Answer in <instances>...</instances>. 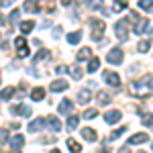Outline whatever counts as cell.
I'll return each mask as SVG.
<instances>
[{"label": "cell", "mask_w": 153, "mask_h": 153, "mask_svg": "<svg viewBox=\"0 0 153 153\" xmlns=\"http://www.w3.org/2000/svg\"><path fill=\"white\" fill-rule=\"evenodd\" d=\"M131 94L137 96V98H147L153 94V74L141 76L137 80L131 82Z\"/></svg>", "instance_id": "1"}, {"label": "cell", "mask_w": 153, "mask_h": 153, "mask_svg": "<svg viewBox=\"0 0 153 153\" xmlns=\"http://www.w3.org/2000/svg\"><path fill=\"white\" fill-rule=\"evenodd\" d=\"M147 141H149V135L147 133H135L129 139V145H141V143H147Z\"/></svg>", "instance_id": "11"}, {"label": "cell", "mask_w": 153, "mask_h": 153, "mask_svg": "<svg viewBox=\"0 0 153 153\" xmlns=\"http://www.w3.org/2000/svg\"><path fill=\"white\" fill-rule=\"evenodd\" d=\"M90 25H92V39H94V41H100V37L104 33V23L98 21V19H92Z\"/></svg>", "instance_id": "3"}, {"label": "cell", "mask_w": 153, "mask_h": 153, "mask_svg": "<svg viewBox=\"0 0 153 153\" xmlns=\"http://www.w3.org/2000/svg\"><path fill=\"white\" fill-rule=\"evenodd\" d=\"M151 149H153V145H151Z\"/></svg>", "instance_id": "48"}, {"label": "cell", "mask_w": 153, "mask_h": 153, "mask_svg": "<svg viewBox=\"0 0 153 153\" xmlns=\"http://www.w3.org/2000/svg\"><path fill=\"white\" fill-rule=\"evenodd\" d=\"M0 82H2V76H0Z\"/></svg>", "instance_id": "47"}, {"label": "cell", "mask_w": 153, "mask_h": 153, "mask_svg": "<svg viewBox=\"0 0 153 153\" xmlns=\"http://www.w3.org/2000/svg\"><path fill=\"white\" fill-rule=\"evenodd\" d=\"M98 68H100V59L92 57V59H90V63H88V74H94Z\"/></svg>", "instance_id": "28"}, {"label": "cell", "mask_w": 153, "mask_h": 153, "mask_svg": "<svg viewBox=\"0 0 153 153\" xmlns=\"http://www.w3.org/2000/svg\"><path fill=\"white\" fill-rule=\"evenodd\" d=\"M23 10H25V12H31V14H35V12H39V2H35V0H25Z\"/></svg>", "instance_id": "13"}, {"label": "cell", "mask_w": 153, "mask_h": 153, "mask_svg": "<svg viewBox=\"0 0 153 153\" xmlns=\"http://www.w3.org/2000/svg\"><path fill=\"white\" fill-rule=\"evenodd\" d=\"M123 8H127V0H114V4H112V10H114V12H120Z\"/></svg>", "instance_id": "30"}, {"label": "cell", "mask_w": 153, "mask_h": 153, "mask_svg": "<svg viewBox=\"0 0 153 153\" xmlns=\"http://www.w3.org/2000/svg\"><path fill=\"white\" fill-rule=\"evenodd\" d=\"M31 98H33L35 102H41V100L45 98V90H43V88H35V90H31Z\"/></svg>", "instance_id": "18"}, {"label": "cell", "mask_w": 153, "mask_h": 153, "mask_svg": "<svg viewBox=\"0 0 153 153\" xmlns=\"http://www.w3.org/2000/svg\"><path fill=\"white\" fill-rule=\"evenodd\" d=\"M19 21H21V10H12V14H10V25H12V27H19Z\"/></svg>", "instance_id": "32"}, {"label": "cell", "mask_w": 153, "mask_h": 153, "mask_svg": "<svg viewBox=\"0 0 153 153\" xmlns=\"http://www.w3.org/2000/svg\"><path fill=\"white\" fill-rule=\"evenodd\" d=\"M104 80H106V84H110L112 88H118V86H120V78H118V74H114V71H104Z\"/></svg>", "instance_id": "9"}, {"label": "cell", "mask_w": 153, "mask_h": 153, "mask_svg": "<svg viewBox=\"0 0 153 153\" xmlns=\"http://www.w3.org/2000/svg\"><path fill=\"white\" fill-rule=\"evenodd\" d=\"M88 6L92 10H98V8H102V0H88Z\"/></svg>", "instance_id": "34"}, {"label": "cell", "mask_w": 153, "mask_h": 153, "mask_svg": "<svg viewBox=\"0 0 153 153\" xmlns=\"http://www.w3.org/2000/svg\"><path fill=\"white\" fill-rule=\"evenodd\" d=\"M149 31V19H139L137 25L133 27V33L135 35H143V33H147Z\"/></svg>", "instance_id": "6"}, {"label": "cell", "mask_w": 153, "mask_h": 153, "mask_svg": "<svg viewBox=\"0 0 153 153\" xmlns=\"http://www.w3.org/2000/svg\"><path fill=\"white\" fill-rule=\"evenodd\" d=\"M149 47H151V43H149L147 39H141V41H139V45H137V51H139V53H147Z\"/></svg>", "instance_id": "27"}, {"label": "cell", "mask_w": 153, "mask_h": 153, "mask_svg": "<svg viewBox=\"0 0 153 153\" xmlns=\"http://www.w3.org/2000/svg\"><path fill=\"white\" fill-rule=\"evenodd\" d=\"M12 153H21V151H19V149H12Z\"/></svg>", "instance_id": "43"}, {"label": "cell", "mask_w": 153, "mask_h": 153, "mask_svg": "<svg viewBox=\"0 0 153 153\" xmlns=\"http://www.w3.org/2000/svg\"><path fill=\"white\" fill-rule=\"evenodd\" d=\"M96 114H98V110H96V108H90V110L84 112V118H94Z\"/></svg>", "instance_id": "38"}, {"label": "cell", "mask_w": 153, "mask_h": 153, "mask_svg": "<svg viewBox=\"0 0 153 153\" xmlns=\"http://www.w3.org/2000/svg\"><path fill=\"white\" fill-rule=\"evenodd\" d=\"M106 61H108V63L118 65V63L123 61V49H118V47L110 49V51H108V55H106Z\"/></svg>", "instance_id": "5"}, {"label": "cell", "mask_w": 153, "mask_h": 153, "mask_svg": "<svg viewBox=\"0 0 153 153\" xmlns=\"http://www.w3.org/2000/svg\"><path fill=\"white\" fill-rule=\"evenodd\" d=\"M47 57H51V51H49V49H41L35 55V61H45Z\"/></svg>", "instance_id": "29"}, {"label": "cell", "mask_w": 153, "mask_h": 153, "mask_svg": "<svg viewBox=\"0 0 153 153\" xmlns=\"http://www.w3.org/2000/svg\"><path fill=\"white\" fill-rule=\"evenodd\" d=\"M10 112L12 114H19V117H31V108L27 104H14V106H10Z\"/></svg>", "instance_id": "7"}, {"label": "cell", "mask_w": 153, "mask_h": 153, "mask_svg": "<svg viewBox=\"0 0 153 153\" xmlns=\"http://www.w3.org/2000/svg\"><path fill=\"white\" fill-rule=\"evenodd\" d=\"M59 35H61V29H59V27H57V29L53 31V37H59Z\"/></svg>", "instance_id": "40"}, {"label": "cell", "mask_w": 153, "mask_h": 153, "mask_svg": "<svg viewBox=\"0 0 153 153\" xmlns=\"http://www.w3.org/2000/svg\"><path fill=\"white\" fill-rule=\"evenodd\" d=\"M8 145H10V149H19L21 151V147L25 145V137L23 135H14L10 141H8Z\"/></svg>", "instance_id": "15"}, {"label": "cell", "mask_w": 153, "mask_h": 153, "mask_svg": "<svg viewBox=\"0 0 153 153\" xmlns=\"http://www.w3.org/2000/svg\"><path fill=\"white\" fill-rule=\"evenodd\" d=\"M118 153H131V151H129V147H123V149H118Z\"/></svg>", "instance_id": "41"}, {"label": "cell", "mask_w": 153, "mask_h": 153, "mask_svg": "<svg viewBox=\"0 0 153 153\" xmlns=\"http://www.w3.org/2000/svg\"><path fill=\"white\" fill-rule=\"evenodd\" d=\"M68 147H70L71 153H80V151H82V145L76 141V139H68Z\"/></svg>", "instance_id": "24"}, {"label": "cell", "mask_w": 153, "mask_h": 153, "mask_svg": "<svg viewBox=\"0 0 153 153\" xmlns=\"http://www.w3.org/2000/svg\"><path fill=\"white\" fill-rule=\"evenodd\" d=\"M137 153H145V151H137Z\"/></svg>", "instance_id": "46"}, {"label": "cell", "mask_w": 153, "mask_h": 153, "mask_svg": "<svg viewBox=\"0 0 153 153\" xmlns=\"http://www.w3.org/2000/svg\"><path fill=\"white\" fill-rule=\"evenodd\" d=\"M71 108H74V102H71L70 98H63V100L59 102V112H61V114H70Z\"/></svg>", "instance_id": "12"}, {"label": "cell", "mask_w": 153, "mask_h": 153, "mask_svg": "<svg viewBox=\"0 0 153 153\" xmlns=\"http://www.w3.org/2000/svg\"><path fill=\"white\" fill-rule=\"evenodd\" d=\"M45 123H47V118H35V120H31V123H29V133H39V131H43Z\"/></svg>", "instance_id": "8"}, {"label": "cell", "mask_w": 153, "mask_h": 153, "mask_svg": "<svg viewBox=\"0 0 153 153\" xmlns=\"http://www.w3.org/2000/svg\"><path fill=\"white\" fill-rule=\"evenodd\" d=\"M14 47H16L19 57H27V55H29V45H27L25 37H16V39H14Z\"/></svg>", "instance_id": "4"}, {"label": "cell", "mask_w": 153, "mask_h": 153, "mask_svg": "<svg viewBox=\"0 0 153 153\" xmlns=\"http://www.w3.org/2000/svg\"><path fill=\"white\" fill-rule=\"evenodd\" d=\"M120 117H123L120 110H108V112L104 114V120L108 123V125H117L118 120H120Z\"/></svg>", "instance_id": "10"}, {"label": "cell", "mask_w": 153, "mask_h": 153, "mask_svg": "<svg viewBox=\"0 0 153 153\" xmlns=\"http://www.w3.org/2000/svg\"><path fill=\"white\" fill-rule=\"evenodd\" d=\"M12 2H14V0H0V6H2V8H6V6H10Z\"/></svg>", "instance_id": "39"}, {"label": "cell", "mask_w": 153, "mask_h": 153, "mask_svg": "<svg viewBox=\"0 0 153 153\" xmlns=\"http://www.w3.org/2000/svg\"><path fill=\"white\" fill-rule=\"evenodd\" d=\"M47 127L51 131H55V133H57V131H61V123H59L57 117H49L47 118Z\"/></svg>", "instance_id": "17"}, {"label": "cell", "mask_w": 153, "mask_h": 153, "mask_svg": "<svg viewBox=\"0 0 153 153\" xmlns=\"http://www.w3.org/2000/svg\"><path fill=\"white\" fill-rule=\"evenodd\" d=\"M125 131H127V127H120V129L112 131V133H110V137H108V139H110V141H114V139H118V137H120V135H123V133H125Z\"/></svg>", "instance_id": "33"}, {"label": "cell", "mask_w": 153, "mask_h": 153, "mask_svg": "<svg viewBox=\"0 0 153 153\" xmlns=\"http://www.w3.org/2000/svg\"><path fill=\"white\" fill-rule=\"evenodd\" d=\"M61 4H63V6H70V4H71V0H61Z\"/></svg>", "instance_id": "42"}, {"label": "cell", "mask_w": 153, "mask_h": 153, "mask_svg": "<svg viewBox=\"0 0 153 153\" xmlns=\"http://www.w3.org/2000/svg\"><path fill=\"white\" fill-rule=\"evenodd\" d=\"M51 153H61V151H57V149H53V151H51Z\"/></svg>", "instance_id": "44"}, {"label": "cell", "mask_w": 153, "mask_h": 153, "mask_svg": "<svg viewBox=\"0 0 153 153\" xmlns=\"http://www.w3.org/2000/svg\"><path fill=\"white\" fill-rule=\"evenodd\" d=\"M4 143H8V131H6V129L0 131V147H2Z\"/></svg>", "instance_id": "36"}, {"label": "cell", "mask_w": 153, "mask_h": 153, "mask_svg": "<svg viewBox=\"0 0 153 153\" xmlns=\"http://www.w3.org/2000/svg\"><path fill=\"white\" fill-rule=\"evenodd\" d=\"M114 33H117V39L120 41V43H125L127 39H129V21H118L117 25H114Z\"/></svg>", "instance_id": "2"}, {"label": "cell", "mask_w": 153, "mask_h": 153, "mask_svg": "<svg viewBox=\"0 0 153 153\" xmlns=\"http://www.w3.org/2000/svg\"><path fill=\"white\" fill-rule=\"evenodd\" d=\"M90 98H92V94H90L88 90H80V92H78V102H80V104H88Z\"/></svg>", "instance_id": "19"}, {"label": "cell", "mask_w": 153, "mask_h": 153, "mask_svg": "<svg viewBox=\"0 0 153 153\" xmlns=\"http://www.w3.org/2000/svg\"><path fill=\"white\" fill-rule=\"evenodd\" d=\"M14 92H16V88L8 86V88H4V90L0 92V98H2V100H10L12 96H14Z\"/></svg>", "instance_id": "22"}, {"label": "cell", "mask_w": 153, "mask_h": 153, "mask_svg": "<svg viewBox=\"0 0 153 153\" xmlns=\"http://www.w3.org/2000/svg\"><path fill=\"white\" fill-rule=\"evenodd\" d=\"M68 71L71 74V78L74 80H80L84 74H82V70H80V65H68Z\"/></svg>", "instance_id": "21"}, {"label": "cell", "mask_w": 153, "mask_h": 153, "mask_svg": "<svg viewBox=\"0 0 153 153\" xmlns=\"http://www.w3.org/2000/svg\"><path fill=\"white\" fill-rule=\"evenodd\" d=\"M102 153H108V151H106V149H104V151H102Z\"/></svg>", "instance_id": "45"}, {"label": "cell", "mask_w": 153, "mask_h": 153, "mask_svg": "<svg viewBox=\"0 0 153 153\" xmlns=\"http://www.w3.org/2000/svg\"><path fill=\"white\" fill-rule=\"evenodd\" d=\"M80 39H82V31H74V33H70V35H68V43L76 45Z\"/></svg>", "instance_id": "25"}, {"label": "cell", "mask_w": 153, "mask_h": 153, "mask_svg": "<svg viewBox=\"0 0 153 153\" xmlns=\"http://www.w3.org/2000/svg\"><path fill=\"white\" fill-rule=\"evenodd\" d=\"M33 27H35L33 21H23V23H21V33H25V35H27V33H31V31H33Z\"/></svg>", "instance_id": "26"}, {"label": "cell", "mask_w": 153, "mask_h": 153, "mask_svg": "<svg viewBox=\"0 0 153 153\" xmlns=\"http://www.w3.org/2000/svg\"><path fill=\"white\" fill-rule=\"evenodd\" d=\"M143 125L145 127H153V114H143Z\"/></svg>", "instance_id": "37"}, {"label": "cell", "mask_w": 153, "mask_h": 153, "mask_svg": "<svg viewBox=\"0 0 153 153\" xmlns=\"http://www.w3.org/2000/svg\"><path fill=\"white\" fill-rule=\"evenodd\" d=\"M82 137L86 139V141H96L98 135H96L94 129H88V127H86V129H82Z\"/></svg>", "instance_id": "20"}, {"label": "cell", "mask_w": 153, "mask_h": 153, "mask_svg": "<svg viewBox=\"0 0 153 153\" xmlns=\"http://www.w3.org/2000/svg\"><path fill=\"white\" fill-rule=\"evenodd\" d=\"M139 6L143 10H149V8H153V0H139Z\"/></svg>", "instance_id": "35"}, {"label": "cell", "mask_w": 153, "mask_h": 153, "mask_svg": "<svg viewBox=\"0 0 153 153\" xmlns=\"http://www.w3.org/2000/svg\"><path fill=\"white\" fill-rule=\"evenodd\" d=\"M96 100H98V104H100V106H106V104H110L112 96H110V92H104V90H100V92H98V96H96Z\"/></svg>", "instance_id": "14"}, {"label": "cell", "mask_w": 153, "mask_h": 153, "mask_svg": "<svg viewBox=\"0 0 153 153\" xmlns=\"http://www.w3.org/2000/svg\"><path fill=\"white\" fill-rule=\"evenodd\" d=\"M78 123H80V118L76 117V114H71V117L68 118V129H70V131H74L76 127H78Z\"/></svg>", "instance_id": "31"}, {"label": "cell", "mask_w": 153, "mask_h": 153, "mask_svg": "<svg viewBox=\"0 0 153 153\" xmlns=\"http://www.w3.org/2000/svg\"><path fill=\"white\" fill-rule=\"evenodd\" d=\"M78 59H80V61H84V59H92V49L90 47L80 49V51H78Z\"/></svg>", "instance_id": "23"}, {"label": "cell", "mask_w": 153, "mask_h": 153, "mask_svg": "<svg viewBox=\"0 0 153 153\" xmlns=\"http://www.w3.org/2000/svg\"><path fill=\"white\" fill-rule=\"evenodd\" d=\"M51 92H61V90H65L68 88V82L65 80H55V82H51Z\"/></svg>", "instance_id": "16"}]
</instances>
